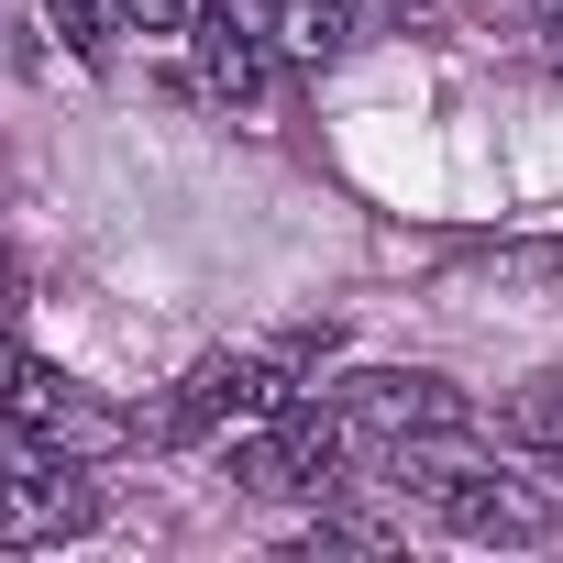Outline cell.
<instances>
[{
    "mask_svg": "<svg viewBox=\"0 0 563 563\" xmlns=\"http://www.w3.org/2000/svg\"><path fill=\"white\" fill-rule=\"evenodd\" d=\"M398 475L420 486L431 519L475 530V541H541L563 519V486H530V464H486L464 453V431H431V442H398Z\"/></svg>",
    "mask_w": 563,
    "mask_h": 563,
    "instance_id": "1",
    "label": "cell"
},
{
    "mask_svg": "<svg viewBox=\"0 0 563 563\" xmlns=\"http://www.w3.org/2000/svg\"><path fill=\"white\" fill-rule=\"evenodd\" d=\"M343 420L365 431V442H431V431H475V409H464V387H442V376H420V365H376V376H343Z\"/></svg>",
    "mask_w": 563,
    "mask_h": 563,
    "instance_id": "4",
    "label": "cell"
},
{
    "mask_svg": "<svg viewBox=\"0 0 563 563\" xmlns=\"http://www.w3.org/2000/svg\"><path fill=\"white\" fill-rule=\"evenodd\" d=\"M299 552H398V530H387V519H365V508H321Z\"/></svg>",
    "mask_w": 563,
    "mask_h": 563,
    "instance_id": "9",
    "label": "cell"
},
{
    "mask_svg": "<svg viewBox=\"0 0 563 563\" xmlns=\"http://www.w3.org/2000/svg\"><path fill=\"white\" fill-rule=\"evenodd\" d=\"M56 34H67V56H111V0H56Z\"/></svg>",
    "mask_w": 563,
    "mask_h": 563,
    "instance_id": "10",
    "label": "cell"
},
{
    "mask_svg": "<svg viewBox=\"0 0 563 563\" xmlns=\"http://www.w3.org/2000/svg\"><path fill=\"white\" fill-rule=\"evenodd\" d=\"M265 34L288 45L299 67H332L354 45V0H265Z\"/></svg>",
    "mask_w": 563,
    "mask_h": 563,
    "instance_id": "7",
    "label": "cell"
},
{
    "mask_svg": "<svg viewBox=\"0 0 563 563\" xmlns=\"http://www.w3.org/2000/svg\"><path fill=\"white\" fill-rule=\"evenodd\" d=\"M78 530H100V486L67 464V453H0V541L12 552H56V541H78Z\"/></svg>",
    "mask_w": 563,
    "mask_h": 563,
    "instance_id": "2",
    "label": "cell"
},
{
    "mask_svg": "<svg viewBox=\"0 0 563 563\" xmlns=\"http://www.w3.org/2000/svg\"><path fill=\"white\" fill-rule=\"evenodd\" d=\"M133 23H144V34H188V23H199V0H133Z\"/></svg>",
    "mask_w": 563,
    "mask_h": 563,
    "instance_id": "11",
    "label": "cell"
},
{
    "mask_svg": "<svg viewBox=\"0 0 563 563\" xmlns=\"http://www.w3.org/2000/svg\"><path fill=\"white\" fill-rule=\"evenodd\" d=\"M497 442H508L530 475H552V486H563V387H530V398H508V409H497Z\"/></svg>",
    "mask_w": 563,
    "mask_h": 563,
    "instance_id": "8",
    "label": "cell"
},
{
    "mask_svg": "<svg viewBox=\"0 0 563 563\" xmlns=\"http://www.w3.org/2000/svg\"><path fill=\"white\" fill-rule=\"evenodd\" d=\"M12 376H23V354H12V332H0V398H12Z\"/></svg>",
    "mask_w": 563,
    "mask_h": 563,
    "instance_id": "12",
    "label": "cell"
},
{
    "mask_svg": "<svg viewBox=\"0 0 563 563\" xmlns=\"http://www.w3.org/2000/svg\"><path fill=\"white\" fill-rule=\"evenodd\" d=\"M343 442H354V420L299 398V409H276L265 442L232 453V475H243L254 497H332V486H343Z\"/></svg>",
    "mask_w": 563,
    "mask_h": 563,
    "instance_id": "3",
    "label": "cell"
},
{
    "mask_svg": "<svg viewBox=\"0 0 563 563\" xmlns=\"http://www.w3.org/2000/svg\"><path fill=\"white\" fill-rule=\"evenodd\" d=\"M0 299H12V254H0Z\"/></svg>",
    "mask_w": 563,
    "mask_h": 563,
    "instance_id": "13",
    "label": "cell"
},
{
    "mask_svg": "<svg viewBox=\"0 0 563 563\" xmlns=\"http://www.w3.org/2000/svg\"><path fill=\"white\" fill-rule=\"evenodd\" d=\"M398 12H420V0H398Z\"/></svg>",
    "mask_w": 563,
    "mask_h": 563,
    "instance_id": "14",
    "label": "cell"
},
{
    "mask_svg": "<svg viewBox=\"0 0 563 563\" xmlns=\"http://www.w3.org/2000/svg\"><path fill=\"white\" fill-rule=\"evenodd\" d=\"M199 89L232 100V111H254L265 100V34L232 23V12H199Z\"/></svg>",
    "mask_w": 563,
    "mask_h": 563,
    "instance_id": "6",
    "label": "cell"
},
{
    "mask_svg": "<svg viewBox=\"0 0 563 563\" xmlns=\"http://www.w3.org/2000/svg\"><path fill=\"white\" fill-rule=\"evenodd\" d=\"M0 420H12L23 442H45V453H111V442H133V420H111L78 376H56V365H23L12 376V398H0Z\"/></svg>",
    "mask_w": 563,
    "mask_h": 563,
    "instance_id": "5",
    "label": "cell"
}]
</instances>
